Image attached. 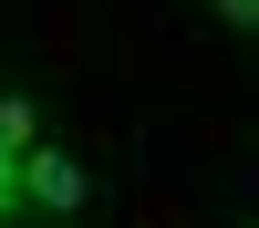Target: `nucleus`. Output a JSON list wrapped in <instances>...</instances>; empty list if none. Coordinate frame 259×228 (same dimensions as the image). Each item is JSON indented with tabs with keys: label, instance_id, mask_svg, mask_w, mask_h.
<instances>
[{
	"label": "nucleus",
	"instance_id": "nucleus-3",
	"mask_svg": "<svg viewBox=\"0 0 259 228\" xmlns=\"http://www.w3.org/2000/svg\"><path fill=\"white\" fill-rule=\"evenodd\" d=\"M218 11V31H259V0H207Z\"/></svg>",
	"mask_w": 259,
	"mask_h": 228
},
{
	"label": "nucleus",
	"instance_id": "nucleus-5",
	"mask_svg": "<svg viewBox=\"0 0 259 228\" xmlns=\"http://www.w3.org/2000/svg\"><path fill=\"white\" fill-rule=\"evenodd\" d=\"M21 207H31V197H0V228H21Z\"/></svg>",
	"mask_w": 259,
	"mask_h": 228
},
{
	"label": "nucleus",
	"instance_id": "nucleus-7",
	"mask_svg": "<svg viewBox=\"0 0 259 228\" xmlns=\"http://www.w3.org/2000/svg\"><path fill=\"white\" fill-rule=\"evenodd\" d=\"M239 228H259V218H239Z\"/></svg>",
	"mask_w": 259,
	"mask_h": 228
},
{
	"label": "nucleus",
	"instance_id": "nucleus-2",
	"mask_svg": "<svg viewBox=\"0 0 259 228\" xmlns=\"http://www.w3.org/2000/svg\"><path fill=\"white\" fill-rule=\"evenodd\" d=\"M0 145H21V156L41 145V104L31 94H0Z\"/></svg>",
	"mask_w": 259,
	"mask_h": 228
},
{
	"label": "nucleus",
	"instance_id": "nucleus-1",
	"mask_svg": "<svg viewBox=\"0 0 259 228\" xmlns=\"http://www.w3.org/2000/svg\"><path fill=\"white\" fill-rule=\"evenodd\" d=\"M83 187H94V176H83V156H73V145H52V135H41L31 156H21V197H31V218H73V207H83Z\"/></svg>",
	"mask_w": 259,
	"mask_h": 228
},
{
	"label": "nucleus",
	"instance_id": "nucleus-4",
	"mask_svg": "<svg viewBox=\"0 0 259 228\" xmlns=\"http://www.w3.org/2000/svg\"><path fill=\"white\" fill-rule=\"evenodd\" d=\"M0 197H21V145H0Z\"/></svg>",
	"mask_w": 259,
	"mask_h": 228
},
{
	"label": "nucleus",
	"instance_id": "nucleus-6",
	"mask_svg": "<svg viewBox=\"0 0 259 228\" xmlns=\"http://www.w3.org/2000/svg\"><path fill=\"white\" fill-rule=\"evenodd\" d=\"M21 228H52V218H21Z\"/></svg>",
	"mask_w": 259,
	"mask_h": 228
}]
</instances>
